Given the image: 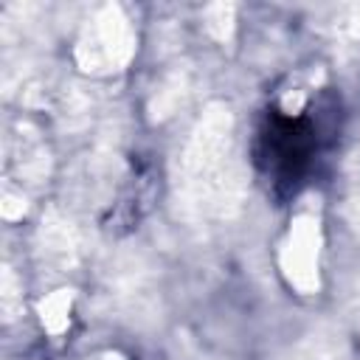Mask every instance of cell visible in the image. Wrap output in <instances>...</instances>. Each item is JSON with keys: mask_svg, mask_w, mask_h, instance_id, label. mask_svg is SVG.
Returning a JSON list of instances; mask_svg holds the SVG:
<instances>
[{"mask_svg": "<svg viewBox=\"0 0 360 360\" xmlns=\"http://www.w3.org/2000/svg\"><path fill=\"white\" fill-rule=\"evenodd\" d=\"M174 194L180 211L194 222L231 219L242 208L245 169L228 104L211 101L191 127L177 158Z\"/></svg>", "mask_w": 360, "mask_h": 360, "instance_id": "cell-1", "label": "cell"}, {"mask_svg": "<svg viewBox=\"0 0 360 360\" xmlns=\"http://www.w3.org/2000/svg\"><path fill=\"white\" fill-rule=\"evenodd\" d=\"M135 28L127 11L115 3L96 8L76 39V65L90 76H110L135 56Z\"/></svg>", "mask_w": 360, "mask_h": 360, "instance_id": "cell-2", "label": "cell"}, {"mask_svg": "<svg viewBox=\"0 0 360 360\" xmlns=\"http://www.w3.org/2000/svg\"><path fill=\"white\" fill-rule=\"evenodd\" d=\"M321 248L323 231L318 214L298 211L290 219L287 236L278 250L281 276L298 295H315L321 290Z\"/></svg>", "mask_w": 360, "mask_h": 360, "instance_id": "cell-3", "label": "cell"}, {"mask_svg": "<svg viewBox=\"0 0 360 360\" xmlns=\"http://www.w3.org/2000/svg\"><path fill=\"white\" fill-rule=\"evenodd\" d=\"M87 253L82 225L62 208H48L37 231V256L51 273H73Z\"/></svg>", "mask_w": 360, "mask_h": 360, "instance_id": "cell-4", "label": "cell"}, {"mask_svg": "<svg viewBox=\"0 0 360 360\" xmlns=\"http://www.w3.org/2000/svg\"><path fill=\"white\" fill-rule=\"evenodd\" d=\"M110 298L127 318H143L155 307V281L138 256H121L110 270Z\"/></svg>", "mask_w": 360, "mask_h": 360, "instance_id": "cell-5", "label": "cell"}, {"mask_svg": "<svg viewBox=\"0 0 360 360\" xmlns=\"http://www.w3.org/2000/svg\"><path fill=\"white\" fill-rule=\"evenodd\" d=\"M48 149L39 141V135L28 124H17V132L8 135L6 143V166L22 180V183H39L48 174Z\"/></svg>", "mask_w": 360, "mask_h": 360, "instance_id": "cell-6", "label": "cell"}, {"mask_svg": "<svg viewBox=\"0 0 360 360\" xmlns=\"http://www.w3.org/2000/svg\"><path fill=\"white\" fill-rule=\"evenodd\" d=\"M287 360H352V352L340 329L318 326L292 346Z\"/></svg>", "mask_w": 360, "mask_h": 360, "instance_id": "cell-7", "label": "cell"}, {"mask_svg": "<svg viewBox=\"0 0 360 360\" xmlns=\"http://www.w3.org/2000/svg\"><path fill=\"white\" fill-rule=\"evenodd\" d=\"M188 96H191V73H188V68H177V70L166 73L163 82L155 87V93L149 98L152 121H163V118L174 115L186 104Z\"/></svg>", "mask_w": 360, "mask_h": 360, "instance_id": "cell-8", "label": "cell"}, {"mask_svg": "<svg viewBox=\"0 0 360 360\" xmlns=\"http://www.w3.org/2000/svg\"><path fill=\"white\" fill-rule=\"evenodd\" d=\"M70 307H73V292L70 290H56L48 298L39 301V321L51 335H62L70 323Z\"/></svg>", "mask_w": 360, "mask_h": 360, "instance_id": "cell-9", "label": "cell"}, {"mask_svg": "<svg viewBox=\"0 0 360 360\" xmlns=\"http://www.w3.org/2000/svg\"><path fill=\"white\" fill-rule=\"evenodd\" d=\"M236 28V6L233 3H211L205 6V31L217 42H228Z\"/></svg>", "mask_w": 360, "mask_h": 360, "instance_id": "cell-10", "label": "cell"}, {"mask_svg": "<svg viewBox=\"0 0 360 360\" xmlns=\"http://www.w3.org/2000/svg\"><path fill=\"white\" fill-rule=\"evenodd\" d=\"M0 304H3V315L6 321H14L22 309V284L14 276V270L6 264L3 267V284H0Z\"/></svg>", "mask_w": 360, "mask_h": 360, "instance_id": "cell-11", "label": "cell"}, {"mask_svg": "<svg viewBox=\"0 0 360 360\" xmlns=\"http://www.w3.org/2000/svg\"><path fill=\"white\" fill-rule=\"evenodd\" d=\"M346 211L360 222V146L346 163Z\"/></svg>", "mask_w": 360, "mask_h": 360, "instance_id": "cell-12", "label": "cell"}, {"mask_svg": "<svg viewBox=\"0 0 360 360\" xmlns=\"http://www.w3.org/2000/svg\"><path fill=\"white\" fill-rule=\"evenodd\" d=\"M332 31L343 39H360V6H340L332 14Z\"/></svg>", "mask_w": 360, "mask_h": 360, "instance_id": "cell-13", "label": "cell"}, {"mask_svg": "<svg viewBox=\"0 0 360 360\" xmlns=\"http://www.w3.org/2000/svg\"><path fill=\"white\" fill-rule=\"evenodd\" d=\"M0 211H3V217H6V219H20V217L25 214V197H22L20 191L6 188L3 202H0Z\"/></svg>", "mask_w": 360, "mask_h": 360, "instance_id": "cell-14", "label": "cell"}, {"mask_svg": "<svg viewBox=\"0 0 360 360\" xmlns=\"http://www.w3.org/2000/svg\"><path fill=\"white\" fill-rule=\"evenodd\" d=\"M87 360H127V357H124V354H118V352H101V354L87 357Z\"/></svg>", "mask_w": 360, "mask_h": 360, "instance_id": "cell-15", "label": "cell"}, {"mask_svg": "<svg viewBox=\"0 0 360 360\" xmlns=\"http://www.w3.org/2000/svg\"><path fill=\"white\" fill-rule=\"evenodd\" d=\"M357 309H360V292H357Z\"/></svg>", "mask_w": 360, "mask_h": 360, "instance_id": "cell-16", "label": "cell"}]
</instances>
